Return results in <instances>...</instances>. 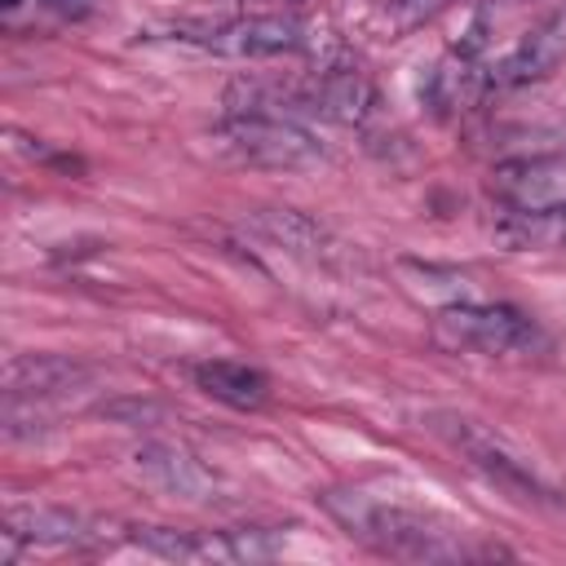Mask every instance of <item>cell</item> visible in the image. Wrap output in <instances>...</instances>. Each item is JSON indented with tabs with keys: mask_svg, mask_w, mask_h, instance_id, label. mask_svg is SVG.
I'll return each instance as SVG.
<instances>
[{
	"mask_svg": "<svg viewBox=\"0 0 566 566\" xmlns=\"http://www.w3.org/2000/svg\"><path fill=\"white\" fill-rule=\"evenodd\" d=\"M217 150L239 164L279 168V172L323 164L318 137L301 119H274V115H226L217 124Z\"/></svg>",
	"mask_w": 566,
	"mask_h": 566,
	"instance_id": "obj_2",
	"label": "cell"
},
{
	"mask_svg": "<svg viewBox=\"0 0 566 566\" xmlns=\"http://www.w3.org/2000/svg\"><path fill=\"white\" fill-rule=\"evenodd\" d=\"M243 226H248L252 234H261L265 243L283 248L287 256H301V261H310V265H327V261H336V252H340V243H336L314 217H305V212H296V208H252Z\"/></svg>",
	"mask_w": 566,
	"mask_h": 566,
	"instance_id": "obj_9",
	"label": "cell"
},
{
	"mask_svg": "<svg viewBox=\"0 0 566 566\" xmlns=\"http://www.w3.org/2000/svg\"><path fill=\"white\" fill-rule=\"evenodd\" d=\"M495 239L513 252H566V195L544 208H504Z\"/></svg>",
	"mask_w": 566,
	"mask_h": 566,
	"instance_id": "obj_12",
	"label": "cell"
},
{
	"mask_svg": "<svg viewBox=\"0 0 566 566\" xmlns=\"http://www.w3.org/2000/svg\"><path fill=\"white\" fill-rule=\"evenodd\" d=\"M199 40L226 57H279V53H296L305 44V27L292 13H256V18L212 22V27H203Z\"/></svg>",
	"mask_w": 566,
	"mask_h": 566,
	"instance_id": "obj_6",
	"label": "cell"
},
{
	"mask_svg": "<svg viewBox=\"0 0 566 566\" xmlns=\"http://www.w3.org/2000/svg\"><path fill=\"white\" fill-rule=\"evenodd\" d=\"M491 190L504 208H544L566 195V159H553V155L504 159L491 172Z\"/></svg>",
	"mask_w": 566,
	"mask_h": 566,
	"instance_id": "obj_8",
	"label": "cell"
},
{
	"mask_svg": "<svg viewBox=\"0 0 566 566\" xmlns=\"http://www.w3.org/2000/svg\"><path fill=\"white\" fill-rule=\"evenodd\" d=\"M18 4H22V0H4V9H18Z\"/></svg>",
	"mask_w": 566,
	"mask_h": 566,
	"instance_id": "obj_19",
	"label": "cell"
},
{
	"mask_svg": "<svg viewBox=\"0 0 566 566\" xmlns=\"http://www.w3.org/2000/svg\"><path fill=\"white\" fill-rule=\"evenodd\" d=\"M4 539H9V557L18 553V544H44V548L80 544L84 517L71 509H57V504H13L9 522H4Z\"/></svg>",
	"mask_w": 566,
	"mask_h": 566,
	"instance_id": "obj_14",
	"label": "cell"
},
{
	"mask_svg": "<svg viewBox=\"0 0 566 566\" xmlns=\"http://www.w3.org/2000/svg\"><path fill=\"white\" fill-rule=\"evenodd\" d=\"M323 509L363 544L389 553V557H411V562H460L473 557L464 539L442 526L429 513L363 495V491H323Z\"/></svg>",
	"mask_w": 566,
	"mask_h": 566,
	"instance_id": "obj_1",
	"label": "cell"
},
{
	"mask_svg": "<svg viewBox=\"0 0 566 566\" xmlns=\"http://www.w3.org/2000/svg\"><path fill=\"white\" fill-rule=\"evenodd\" d=\"M486 88H491V75L478 66V53L451 49V57H442V62L429 71L424 102H429L438 115L473 111V106L482 102V93H486Z\"/></svg>",
	"mask_w": 566,
	"mask_h": 566,
	"instance_id": "obj_13",
	"label": "cell"
},
{
	"mask_svg": "<svg viewBox=\"0 0 566 566\" xmlns=\"http://www.w3.org/2000/svg\"><path fill=\"white\" fill-rule=\"evenodd\" d=\"M310 97H314V115L332 119V124H363L376 111L371 80L358 66H349V62L318 71V80L310 84Z\"/></svg>",
	"mask_w": 566,
	"mask_h": 566,
	"instance_id": "obj_11",
	"label": "cell"
},
{
	"mask_svg": "<svg viewBox=\"0 0 566 566\" xmlns=\"http://www.w3.org/2000/svg\"><path fill=\"white\" fill-rule=\"evenodd\" d=\"M433 9H442V0H389V13H394L398 27H416V22H424Z\"/></svg>",
	"mask_w": 566,
	"mask_h": 566,
	"instance_id": "obj_17",
	"label": "cell"
},
{
	"mask_svg": "<svg viewBox=\"0 0 566 566\" xmlns=\"http://www.w3.org/2000/svg\"><path fill=\"white\" fill-rule=\"evenodd\" d=\"M195 385L234 407V411H256L265 398H270V380L261 367H248V363H234V358H212V363H199L195 367Z\"/></svg>",
	"mask_w": 566,
	"mask_h": 566,
	"instance_id": "obj_15",
	"label": "cell"
},
{
	"mask_svg": "<svg viewBox=\"0 0 566 566\" xmlns=\"http://www.w3.org/2000/svg\"><path fill=\"white\" fill-rule=\"evenodd\" d=\"M88 380L93 371L66 354H13L4 367V394L22 402H49V398L80 394Z\"/></svg>",
	"mask_w": 566,
	"mask_h": 566,
	"instance_id": "obj_7",
	"label": "cell"
},
{
	"mask_svg": "<svg viewBox=\"0 0 566 566\" xmlns=\"http://www.w3.org/2000/svg\"><path fill=\"white\" fill-rule=\"evenodd\" d=\"M97 411L115 424H155V420H164V407L150 402V398H115V402H102Z\"/></svg>",
	"mask_w": 566,
	"mask_h": 566,
	"instance_id": "obj_16",
	"label": "cell"
},
{
	"mask_svg": "<svg viewBox=\"0 0 566 566\" xmlns=\"http://www.w3.org/2000/svg\"><path fill=\"white\" fill-rule=\"evenodd\" d=\"M128 469H133L137 482H146L159 495H172V500H186V504L221 500V478L195 451H186L177 442H142L128 455Z\"/></svg>",
	"mask_w": 566,
	"mask_h": 566,
	"instance_id": "obj_5",
	"label": "cell"
},
{
	"mask_svg": "<svg viewBox=\"0 0 566 566\" xmlns=\"http://www.w3.org/2000/svg\"><path fill=\"white\" fill-rule=\"evenodd\" d=\"M53 13H62V18H84L88 9H93V0H44Z\"/></svg>",
	"mask_w": 566,
	"mask_h": 566,
	"instance_id": "obj_18",
	"label": "cell"
},
{
	"mask_svg": "<svg viewBox=\"0 0 566 566\" xmlns=\"http://www.w3.org/2000/svg\"><path fill=\"white\" fill-rule=\"evenodd\" d=\"M424 420H429V429H433L447 447H455V451H460L486 482H495L509 500H517V504H557L553 491H548L522 460H513L478 420L455 416V411H429Z\"/></svg>",
	"mask_w": 566,
	"mask_h": 566,
	"instance_id": "obj_4",
	"label": "cell"
},
{
	"mask_svg": "<svg viewBox=\"0 0 566 566\" xmlns=\"http://www.w3.org/2000/svg\"><path fill=\"white\" fill-rule=\"evenodd\" d=\"M566 62V9L557 18H548L544 27H535L495 71H491V88H522L535 84L544 75H553Z\"/></svg>",
	"mask_w": 566,
	"mask_h": 566,
	"instance_id": "obj_10",
	"label": "cell"
},
{
	"mask_svg": "<svg viewBox=\"0 0 566 566\" xmlns=\"http://www.w3.org/2000/svg\"><path fill=\"white\" fill-rule=\"evenodd\" d=\"M433 340L451 354H526L539 327L504 301H451L433 318Z\"/></svg>",
	"mask_w": 566,
	"mask_h": 566,
	"instance_id": "obj_3",
	"label": "cell"
}]
</instances>
